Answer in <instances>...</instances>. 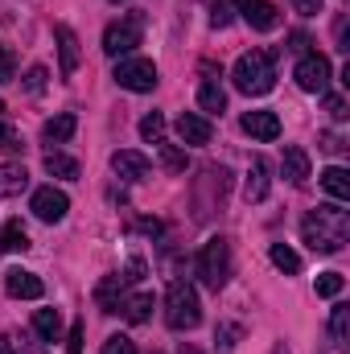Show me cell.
Segmentation results:
<instances>
[{"label": "cell", "mask_w": 350, "mask_h": 354, "mask_svg": "<svg viewBox=\"0 0 350 354\" xmlns=\"http://www.w3.org/2000/svg\"><path fill=\"white\" fill-rule=\"evenodd\" d=\"M25 185H29L25 165H0V202H4V198H17Z\"/></svg>", "instance_id": "20"}, {"label": "cell", "mask_w": 350, "mask_h": 354, "mask_svg": "<svg viewBox=\"0 0 350 354\" xmlns=\"http://www.w3.org/2000/svg\"><path fill=\"white\" fill-rule=\"evenodd\" d=\"M198 103H202V111H223L227 107V91L219 83V75L206 66V79H202V87H198Z\"/></svg>", "instance_id": "18"}, {"label": "cell", "mask_w": 350, "mask_h": 354, "mask_svg": "<svg viewBox=\"0 0 350 354\" xmlns=\"http://www.w3.org/2000/svg\"><path fill=\"white\" fill-rule=\"evenodd\" d=\"M330 334H334V342H338V346H347V338H350V309H347V305H334Z\"/></svg>", "instance_id": "28"}, {"label": "cell", "mask_w": 350, "mask_h": 354, "mask_svg": "<svg viewBox=\"0 0 350 354\" xmlns=\"http://www.w3.org/2000/svg\"><path fill=\"white\" fill-rule=\"evenodd\" d=\"M153 354H161V351H153Z\"/></svg>", "instance_id": "47"}, {"label": "cell", "mask_w": 350, "mask_h": 354, "mask_svg": "<svg viewBox=\"0 0 350 354\" xmlns=\"http://www.w3.org/2000/svg\"><path fill=\"white\" fill-rule=\"evenodd\" d=\"M272 354H288V351H284V346H276V351H272Z\"/></svg>", "instance_id": "44"}, {"label": "cell", "mask_w": 350, "mask_h": 354, "mask_svg": "<svg viewBox=\"0 0 350 354\" xmlns=\"http://www.w3.org/2000/svg\"><path fill=\"white\" fill-rule=\"evenodd\" d=\"M198 276H202V284L214 288V292L231 280V243H227L223 235H214V239L202 243V252H198Z\"/></svg>", "instance_id": "4"}, {"label": "cell", "mask_w": 350, "mask_h": 354, "mask_svg": "<svg viewBox=\"0 0 350 354\" xmlns=\"http://www.w3.org/2000/svg\"><path fill=\"white\" fill-rule=\"evenodd\" d=\"M140 33H145V17L140 12H128L124 21H111L103 29V54L107 58H120V54H132L140 46Z\"/></svg>", "instance_id": "5"}, {"label": "cell", "mask_w": 350, "mask_h": 354, "mask_svg": "<svg viewBox=\"0 0 350 354\" xmlns=\"http://www.w3.org/2000/svg\"><path fill=\"white\" fill-rule=\"evenodd\" d=\"M239 12H243V21H248L256 33H272V29L280 25V8H276L272 0H239Z\"/></svg>", "instance_id": "10"}, {"label": "cell", "mask_w": 350, "mask_h": 354, "mask_svg": "<svg viewBox=\"0 0 350 354\" xmlns=\"http://www.w3.org/2000/svg\"><path fill=\"white\" fill-rule=\"evenodd\" d=\"M280 174L288 177L293 185H305V181H309V153L297 149V145L284 149V157H280Z\"/></svg>", "instance_id": "17"}, {"label": "cell", "mask_w": 350, "mask_h": 354, "mask_svg": "<svg viewBox=\"0 0 350 354\" xmlns=\"http://www.w3.org/2000/svg\"><path fill=\"white\" fill-rule=\"evenodd\" d=\"M33 330H37L46 342H58V334H62V313H58V309H37Z\"/></svg>", "instance_id": "23"}, {"label": "cell", "mask_w": 350, "mask_h": 354, "mask_svg": "<svg viewBox=\"0 0 350 354\" xmlns=\"http://www.w3.org/2000/svg\"><path fill=\"white\" fill-rule=\"evenodd\" d=\"M0 354H12V342H8L4 334H0Z\"/></svg>", "instance_id": "42"}, {"label": "cell", "mask_w": 350, "mask_h": 354, "mask_svg": "<svg viewBox=\"0 0 350 354\" xmlns=\"http://www.w3.org/2000/svg\"><path fill=\"white\" fill-rule=\"evenodd\" d=\"M177 136H181L185 145H210L214 128H210L206 115H198V111H181V115H177Z\"/></svg>", "instance_id": "12"}, {"label": "cell", "mask_w": 350, "mask_h": 354, "mask_svg": "<svg viewBox=\"0 0 350 354\" xmlns=\"http://www.w3.org/2000/svg\"><path fill=\"white\" fill-rule=\"evenodd\" d=\"M231 79H235V87L243 91V95H268V91L276 87V62H272L268 50H252V54H243L235 62Z\"/></svg>", "instance_id": "2"}, {"label": "cell", "mask_w": 350, "mask_h": 354, "mask_svg": "<svg viewBox=\"0 0 350 354\" xmlns=\"http://www.w3.org/2000/svg\"><path fill=\"white\" fill-rule=\"evenodd\" d=\"M99 354H136V342L128 338V334H116V338H107L103 342V351Z\"/></svg>", "instance_id": "31"}, {"label": "cell", "mask_w": 350, "mask_h": 354, "mask_svg": "<svg viewBox=\"0 0 350 354\" xmlns=\"http://www.w3.org/2000/svg\"><path fill=\"white\" fill-rule=\"evenodd\" d=\"M120 313H124L132 326H140V322H149V313H153V297H149V292H136V297H128V301L120 305Z\"/></svg>", "instance_id": "22"}, {"label": "cell", "mask_w": 350, "mask_h": 354, "mask_svg": "<svg viewBox=\"0 0 350 354\" xmlns=\"http://www.w3.org/2000/svg\"><path fill=\"white\" fill-rule=\"evenodd\" d=\"M54 37H58L62 75H75V71H79V37H75V29H71V25H58V29H54Z\"/></svg>", "instance_id": "16"}, {"label": "cell", "mask_w": 350, "mask_h": 354, "mask_svg": "<svg viewBox=\"0 0 350 354\" xmlns=\"http://www.w3.org/2000/svg\"><path fill=\"white\" fill-rule=\"evenodd\" d=\"M293 79H297V87L301 91H317V95H326V87H330V58H326V54H301Z\"/></svg>", "instance_id": "7"}, {"label": "cell", "mask_w": 350, "mask_h": 354, "mask_svg": "<svg viewBox=\"0 0 350 354\" xmlns=\"http://www.w3.org/2000/svg\"><path fill=\"white\" fill-rule=\"evenodd\" d=\"M29 210H33L42 223H62V218H66V210H71V198H66L62 189H54V185H42V189H33Z\"/></svg>", "instance_id": "8"}, {"label": "cell", "mask_w": 350, "mask_h": 354, "mask_svg": "<svg viewBox=\"0 0 350 354\" xmlns=\"http://www.w3.org/2000/svg\"><path fill=\"white\" fill-rule=\"evenodd\" d=\"M161 161H165L174 174H185V153H181L177 145H161Z\"/></svg>", "instance_id": "33"}, {"label": "cell", "mask_w": 350, "mask_h": 354, "mask_svg": "<svg viewBox=\"0 0 350 354\" xmlns=\"http://www.w3.org/2000/svg\"><path fill=\"white\" fill-rule=\"evenodd\" d=\"M210 25L214 29H227L231 25V4L227 0H210Z\"/></svg>", "instance_id": "32"}, {"label": "cell", "mask_w": 350, "mask_h": 354, "mask_svg": "<svg viewBox=\"0 0 350 354\" xmlns=\"http://www.w3.org/2000/svg\"><path fill=\"white\" fill-rule=\"evenodd\" d=\"M0 153H25V140L12 124H0Z\"/></svg>", "instance_id": "30"}, {"label": "cell", "mask_w": 350, "mask_h": 354, "mask_svg": "<svg viewBox=\"0 0 350 354\" xmlns=\"http://www.w3.org/2000/svg\"><path fill=\"white\" fill-rule=\"evenodd\" d=\"M111 79H116L120 87H128V91H136V95H145V91L157 87V66H153L149 58H120Z\"/></svg>", "instance_id": "6"}, {"label": "cell", "mask_w": 350, "mask_h": 354, "mask_svg": "<svg viewBox=\"0 0 350 354\" xmlns=\"http://www.w3.org/2000/svg\"><path fill=\"white\" fill-rule=\"evenodd\" d=\"M235 338H239V326H219V334H214V342H219V351L223 354L235 351Z\"/></svg>", "instance_id": "34"}, {"label": "cell", "mask_w": 350, "mask_h": 354, "mask_svg": "<svg viewBox=\"0 0 350 354\" xmlns=\"http://www.w3.org/2000/svg\"><path fill=\"white\" fill-rule=\"evenodd\" d=\"M293 8H297L301 17H317V12H322V0H293Z\"/></svg>", "instance_id": "38"}, {"label": "cell", "mask_w": 350, "mask_h": 354, "mask_svg": "<svg viewBox=\"0 0 350 354\" xmlns=\"http://www.w3.org/2000/svg\"><path fill=\"white\" fill-rule=\"evenodd\" d=\"M8 79H12V54L0 46V83H8Z\"/></svg>", "instance_id": "39"}, {"label": "cell", "mask_w": 350, "mask_h": 354, "mask_svg": "<svg viewBox=\"0 0 350 354\" xmlns=\"http://www.w3.org/2000/svg\"><path fill=\"white\" fill-rule=\"evenodd\" d=\"M347 235H350V214L342 206H317V210L305 214V223H301V239H305L313 252H322V256L342 252Z\"/></svg>", "instance_id": "1"}, {"label": "cell", "mask_w": 350, "mask_h": 354, "mask_svg": "<svg viewBox=\"0 0 350 354\" xmlns=\"http://www.w3.org/2000/svg\"><path fill=\"white\" fill-rule=\"evenodd\" d=\"M4 292H8V297H17V301H37V297L46 292V284H42L33 272L12 268V272H4Z\"/></svg>", "instance_id": "11"}, {"label": "cell", "mask_w": 350, "mask_h": 354, "mask_svg": "<svg viewBox=\"0 0 350 354\" xmlns=\"http://www.w3.org/2000/svg\"><path fill=\"white\" fill-rule=\"evenodd\" d=\"M181 354H202V351H194V346H181Z\"/></svg>", "instance_id": "43"}, {"label": "cell", "mask_w": 350, "mask_h": 354, "mask_svg": "<svg viewBox=\"0 0 350 354\" xmlns=\"http://www.w3.org/2000/svg\"><path fill=\"white\" fill-rule=\"evenodd\" d=\"M326 111L334 115V120H347L350 111H347V99L342 95H326Z\"/></svg>", "instance_id": "37"}, {"label": "cell", "mask_w": 350, "mask_h": 354, "mask_svg": "<svg viewBox=\"0 0 350 354\" xmlns=\"http://www.w3.org/2000/svg\"><path fill=\"white\" fill-rule=\"evenodd\" d=\"M25 248H29L25 227H21V223H8V227L0 231V256H8V252H25Z\"/></svg>", "instance_id": "25"}, {"label": "cell", "mask_w": 350, "mask_h": 354, "mask_svg": "<svg viewBox=\"0 0 350 354\" xmlns=\"http://www.w3.org/2000/svg\"><path fill=\"white\" fill-rule=\"evenodd\" d=\"M83 334H87V326L75 322V326H71V338H66V351L71 354H83Z\"/></svg>", "instance_id": "35"}, {"label": "cell", "mask_w": 350, "mask_h": 354, "mask_svg": "<svg viewBox=\"0 0 350 354\" xmlns=\"http://www.w3.org/2000/svg\"><path fill=\"white\" fill-rule=\"evenodd\" d=\"M268 161L264 157H252V165H248V181H243V198L248 202H264L268 198Z\"/></svg>", "instance_id": "15"}, {"label": "cell", "mask_w": 350, "mask_h": 354, "mask_svg": "<svg viewBox=\"0 0 350 354\" xmlns=\"http://www.w3.org/2000/svg\"><path fill=\"white\" fill-rule=\"evenodd\" d=\"M243 132H248L252 140H276V136H280V120H276L272 111H248V115H243Z\"/></svg>", "instance_id": "14"}, {"label": "cell", "mask_w": 350, "mask_h": 354, "mask_svg": "<svg viewBox=\"0 0 350 354\" xmlns=\"http://www.w3.org/2000/svg\"><path fill=\"white\" fill-rule=\"evenodd\" d=\"M268 256H272V264L280 268V272H301V256H297L288 243H272V252H268Z\"/></svg>", "instance_id": "26"}, {"label": "cell", "mask_w": 350, "mask_h": 354, "mask_svg": "<svg viewBox=\"0 0 350 354\" xmlns=\"http://www.w3.org/2000/svg\"><path fill=\"white\" fill-rule=\"evenodd\" d=\"M111 169L120 181H140V177H149V157L145 153H111Z\"/></svg>", "instance_id": "13"}, {"label": "cell", "mask_w": 350, "mask_h": 354, "mask_svg": "<svg viewBox=\"0 0 350 354\" xmlns=\"http://www.w3.org/2000/svg\"><path fill=\"white\" fill-rule=\"evenodd\" d=\"M42 87H46V66H33V71L25 75V91H29V95H37Z\"/></svg>", "instance_id": "36"}, {"label": "cell", "mask_w": 350, "mask_h": 354, "mask_svg": "<svg viewBox=\"0 0 350 354\" xmlns=\"http://www.w3.org/2000/svg\"><path fill=\"white\" fill-rule=\"evenodd\" d=\"M322 149H326V153H342L347 145H342V136H334V132H326V136H322Z\"/></svg>", "instance_id": "40"}, {"label": "cell", "mask_w": 350, "mask_h": 354, "mask_svg": "<svg viewBox=\"0 0 350 354\" xmlns=\"http://www.w3.org/2000/svg\"><path fill=\"white\" fill-rule=\"evenodd\" d=\"M305 46H309V37H305V33H293V46H288V50H297V54H305Z\"/></svg>", "instance_id": "41"}, {"label": "cell", "mask_w": 350, "mask_h": 354, "mask_svg": "<svg viewBox=\"0 0 350 354\" xmlns=\"http://www.w3.org/2000/svg\"><path fill=\"white\" fill-rule=\"evenodd\" d=\"M322 185H326V194H330L334 202H347L350 198V174L342 165H330V169L322 174Z\"/></svg>", "instance_id": "21"}, {"label": "cell", "mask_w": 350, "mask_h": 354, "mask_svg": "<svg viewBox=\"0 0 350 354\" xmlns=\"http://www.w3.org/2000/svg\"><path fill=\"white\" fill-rule=\"evenodd\" d=\"M140 136L153 140V145H161V140H165V115H161V111H149V115L140 120Z\"/></svg>", "instance_id": "27"}, {"label": "cell", "mask_w": 350, "mask_h": 354, "mask_svg": "<svg viewBox=\"0 0 350 354\" xmlns=\"http://www.w3.org/2000/svg\"><path fill=\"white\" fill-rule=\"evenodd\" d=\"M0 111H4V103H0Z\"/></svg>", "instance_id": "45"}, {"label": "cell", "mask_w": 350, "mask_h": 354, "mask_svg": "<svg viewBox=\"0 0 350 354\" xmlns=\"http://www.w3.org/2000/svg\"><path fill=\"white\" fill-rule=\"evenodd\" d=\"M165 322H169V330H194L202 322V305H198L194 284H185V280L169 284V292H165Z\"/></svg>", "instance_id": "3"}, {"label": "cell", "mask_w": 350, "mask_h": 354, "mask_svg": "<svg viewBox=\"0 0 350 354\" xmlns=\"http://www.w3.org/2000/svg\"><path fill=\"white\" fill-rule=\"evenodd\" d=\"M111 4H120V0H111Z\"/></svg>", "instance_id": "46"}, {"label": "cell", "mask_w": 350, "mask_h": 354, "mask_svg": "<svg viewBox=\"0 0 350 354\" xmlns=\"http://www.w3.org/2000/svg\"><path fill=\"white\" fill-rule=\"evenodd\" d=\"M75 128H79V120H75L71 111H62V115H54V120H46V128H42V136H46L50 145H66V140L75 136Z\"/></svg>", "instance_id": "19"}, {"label": "cell", "mask_w": 350, "mask_h": 354, "mask_svg": "<svg viewBox=\"0 0 350 354\" xmlns=\"http://www.w3.org/2000/svg\"><path fill=\"white\" fill-rule=\"evenodd\" d=\"M342 288H347L342 272H322V276H317V297H338Z\"/></svg>", "instance_id": "29"}, {"label": "cell", "mask_w": 350, "mask_h": 354, "mask_svg": "<svg viewBox=\"0 0 350 354\" xmlns=\"http://www.w3.org/2000/svg\"><path fill=\"white\" fill-rule=\"evenodd\" d=\"M128 284H132V276L124 272H116V276H103L99 280V288H95V305L103 309V313H120V305L128 301Z\"/></svg>", "instance_id": "9"}, {"label": "cell", "mask_w": 350, "mask_h": 354, "mask_svg": "<svg viewBox=\"0 0 350 354\" xmlns=\"http://www.w3.org/2000/svg\"><path fill=\"white\" fill-rule=\"evenodd\" d=\"M46 174L62 177V181H75V177H79V161L66 157V153H50V157H46Z\"/></svg>", "instance_id": "24"}]
</instances>
